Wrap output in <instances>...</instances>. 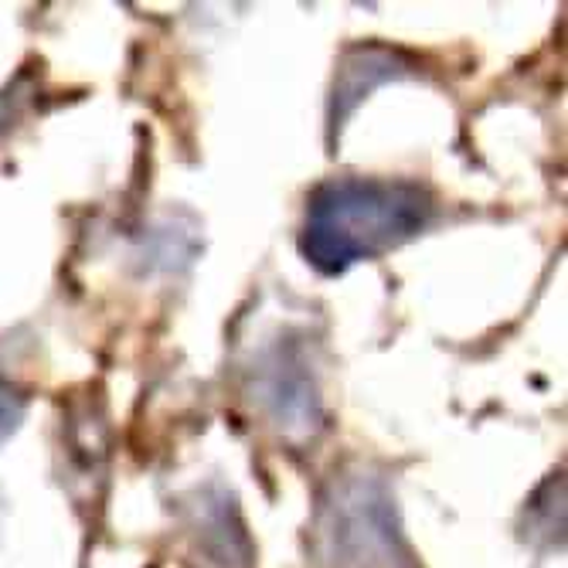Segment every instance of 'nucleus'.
Wrapping results in <instances>:
<instances>
[{
  "instance_id": "3",
  "label": "nucleus",
  "mask_w": 568,
  "mask_h": 568,
  "mask_svg": "<svg viewBox=\"0 0 568 568\" xmlns=\"http://www.w3.org/2000/svg\"><path fill=\"white\" fill-rule=\"evenodd\" d=\"M232 504L222 497L215 504H204L201 521H197V555L204 561V568H252V548L245 531L235 525H229L232 518Z\"/></svg>"
},
{
  "instance_id": "4",
  "label": "nucleus",
  "mask_w": 568,
  "mask_h": 568,
  "mask_svg": "<svg viewBox=\"0 0 568 568\" xmlns=\"http://www.w3.org/2000/svg\"><path fill=\"white\" fill-rule=\"evenodd\" d=\"M395 62H398V55L382 51V48L351 51L341 75H337V85H334V126L347 120V113L357 106L361 95L395 75Z\"/></svg>"
},
{
  "instance_id": "5",
  "label": "nucleus",
  "mask_w": 568,
  "mask_h": 568,
  "mask_svg": "<svg viewBox=\"0 0 568 568\" xmlns=\"http://www.w3.org/2000/svg\"><path fill=\"white\" fill-rule=\"evenodd\" d=\"M24 419V395L0 375V443H4Z\"/></svg>"
},
{
  "instance_id": "1",
  "label": "nucleus",
  "mask_w": 568,
  "mask_h": 568,
  "mask_svg": "<svg viewBox=\"0 0 568 568\" xmlns=\"http://www.w3.org/2000/svg\"><path fill=\"white\" fill-rule=\"evenodd\" d=\"M433 219V194L408 181L341 178L310 194L300 248L306 263L337 276L416 239Z\"/></svg>"
},
{
  "instance_id": "2",
  "label": "nucleus",
  "mask_w": 568,
  "mask_h": 568,
  "mask_svg": "<svg viewBox=\"0 0 568 568\" xmlns=\"http://www.w3.org/2000/svg\"><path fill=\"white\" fill-rule=\"evenodd\" d=\"M314 558L321 568H416L382 480L344 474L327 487L314 521Z\"/></svg>"
}]
</instances>
